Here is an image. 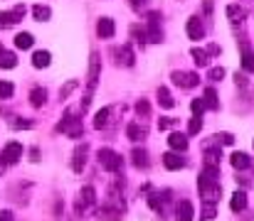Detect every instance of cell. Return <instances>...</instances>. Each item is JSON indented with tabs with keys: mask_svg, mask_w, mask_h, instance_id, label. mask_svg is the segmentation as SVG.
Instances as JSON below:
<instances>
[{
	"mask_svg": "<svg viewBox=\"0 0 254 221\" xmlns=\"http://www.w3.org/2000/svg\"><path fill=\"white\" fill-rule=\"evenodd\" d=\"M230 209H232V212H245V209H247V194L237 189V192L232 194V199H230Z\"/></svg>",
	"mask_w": 254,
	"mask_h": 221,
	"instance_id": "obj_22",
	"label": "cell"
},
{
	"mask_svg": "<svg viewBox=\"0 0 254 221\" xmlns=\"http://www.w3.org/2000/svg\"><path fill=\"white\" fill-rule=\"evenodd\" d=\"M215 140H217V143H222V145H232V143H235V135L225 131V133H217V135H215Z\"/></svg>",
	"mask_w": 254,
	"mask_h": 221,
	"instance_id": "obj_43",
	"label": "cell"
},
{
	"mask_svg": "<svg viewBox=\"0 0 254 221\" xmlns=\"http://www.w3.org/2000/svg\"><path fill=\"white\" fill-rule=\"evenodd\" d=\"M0 221H15V217H12V212H10V209L0 212Z\"/></svg>",
	"mask_w": 254,
	"mask_h": 221,
	"instance_id": "obj_46",
	"label": "cell"
},
{
	"mask_svg": "<svg viewBox=\"0 0 254 221\" xmlns=\"http://www.w3.org/2000/svg\"><path fill=\"white\" fill-rule=\"evenodd\" d=\"M99 76H101V59H99L96 52H91L89 74H86V91H84V98H82V106H79L82 113L89 111V103H91V98H94V91H96V86H99Z\"/></svg>",
	"mask_w": 254,
	"mask_h": 221,
	"instance_id": "obj_1",
	"label": "cell"
},
{
	"mask_svg": "<svg viewBox=\"0 0 254 221\" xmlns=\"http://www.w3.org/2000/svg\"><path fill=\"white\" fill-rule=\"evenodd\" d=\"M50 62H52V57H50V52H45V49H40V52L32 54V67H35V69H45V67H50Z\"/></svg>",
	"mask_w": 254,
	"mask_h": 221,
	"instance_id": "obj_24",
	"label": "cell"
},
{
	"mask_svg": "<svg viewBox=\"0 0 254 221\" xmlns=\"http://www.w3.org/2000/svg\"><path fill=\"white\" fill-rule=\"evenodd\" d=\"M77 88H79V81H77V79H69V81H67V84L60 88V101H67V98H69V96H72Z\"/></svg>",
	"mask_w": 254,
	"mask_h": 221,
	"instance_id": "obj_31",
	"label": "cell"
},
{
	"mask_svg": "<svg viewBox=\"0 0 254 221\" xmlns=\"http://www.w3.org/2000/svg\"><path fill=\"white\" fill-rule=\"evenodd\" d=\"M86 155H89V145H86V143H82V145L74 150V157H72V170H74L77 175H82V170H84Z\"/></svg>",
	"mask_w": 254,
	"mask_h": 221,
	"instance_id": "obj_12",
	"label": "cell"
},
{
	"mask_svg": "<svg viewBox=\"0 0 254 221\" xmlns=\"http://www.w3.org/2000/svg\"><path fill=\"white\" fill-rule=\"evenodd\" d=\"M25 5H17V7H12V10H7V12H0V27L5 30V27H12V25H17L22 17H25Z\"/></svg>",
	"mask_w": 254,
	"mask_h": 221,
	"instance_id": "obj_10",
	"label": "cell"
},
{
	"mask_svg": "<svg viewBox=\"0 0 254 221\" xmlns=\"http://www.w3.org/2000/svg\"><path fill=\"white\" fill-rule=\"evenodd\" d=\"M240 52H242V69L245 74H254V52L250 42H240Z\"/></svg>",
	"mask_w": 254,
	"mask_h": 221,
	"instance_id": "obj_13",
	"label": "cell"
},
{
	"mask_svg": "<svg viewBox=\"0 0 254 221\" xmlns=\"http://www.w3.org/2000/svg\"><path fill=\"white\" fill-rule=\"evenodd\" d=\"M207 79H210V81H222V79H225V69H222V67H212V69L207 72Z\"/></svg>",
	"mask_w": 254,
	"mask_h": 221,
	"instance_id": "obj_42",
	"label": "cell"
},
{
	"mask_svg": "<svg viewBox=\"0 0 254 221\" xmlns=\"http://www.w3.org/2000/svg\"><path fill=\"white\" fill-rule=\"evenodd\" d=\"M96 217H99V221H121V209H116V207L109 204V207H104Z\"/></svg>",
	"mask_w": 254,
	"mask_h": 221,
	"instance_id": "obj_23",
	"label": "cell"
},
{
	"mask_svg": "<svg viewBox=\"0 0 254 221\" xmlns=\"http://www.w3.org/2000/svg\"><path fill=\"white\" fill-rule=\"evenodd\" d=\"M96 160H99L101 170H106V172H119V170L124 167L121 155H119V152H114L111 147H101V150H99V155H96Z\"/></svg>",
	"mask_w": 254,
	"mask_h": 221,
	"instance_id": "obj_3",
	"label": "cell"
},
{
	"mask_svg": "<svg viewBox=\"0 0 254 221\" xmlns=\"http://www.w3.org/2000/svg\"><path fill=\"white\" fill-rule=\"evenodd\" d=\"M22 152H25V147L20 145V143H7V145L2 147V152H0V160H2V165H15V162H20V157H22Z\"/></svg>",
	"mask_w": 254,
	"mask_h": 221,
	"instance_id": "obj_8",
	"label": "cell"
},
{
	"mask_svg": "<svg viewBox=\"0 0 254 221\" xmlns=\"http://www.w3.org/2000/svg\"><path fill=\"white\" fill-rule=\"evenodd\" d=\"M57 131H62L64 135H69V138H84V126H82V118H77L74 116V111H67L64 113V118H62V123L57 126Z\"/></svg>",
	"mask_w": 254,
	"mask_h": 221,
	"instance_id": "obj_2",
	"label": "cell"
},
{
	"mask_svg": "<svg viewBox=\"0 0 254 221\" xmlns=\"http://www.w3.org/2000/svg\"><path fill=\"white\" fill-rule=\"evenodd\" d=\"M94 204H96V189H94L91 184H86V187H82L79 199H77V214H79V217H84L86 209H89V207H94Z\"/></svg>",
	"mask_w": 254,
	"mask_h": 221,
	"instance_id": "obj_7",
	"label": "cell"
},
{
	"mask_svg": "<svg viewBox=\"0 0 254 221\" xmlns=\"http://www.w3.org/2000/svg\"><path fill=\"white\" fill-rule=\"evenodd\" d=\"M131 35L136 37V42H141V44H146L148 42V32L143 30V27H138V25H133L131 27Z\"/></svg>",
	"mask_w": 254,
	"mask_h": 221,
	"instance_id": "obj_40",
	"label": "cell"
},
{
	"mask_svg": "<svg viewBox=\"0 0 254 221\" xmlns=\"http://www.w3.org/2000/svg\"><path fill=\"white\" fill-rule=\"evenodd\" d=\"M190 108H192V113H195V116H202V113H205V108H207V103H205V98H195V101L190 103Z\"/></svg>",
	"mask_w": 254,
	"mask_h": 221,
	"instance_id": "obj_41",
	"label": "cell"
},
{
	"mask_svg": "<svg viewBox=\"0 0 254 221\" xmlns=\"http://www.w3.org/2000/svg\"><path fill=\"white\" fill-rule=\"evenodd\" d=\"M202 131V116H192L188 121V135H197Z\"/></svg>",
	"mask_w": 254,
	"mask_h": 221,
	"instance_id": "obj_36",
	"label": "cell"
},
{
	"mask_svg": "<svg viewBox=\"0 0 254 221\" xmlns=\"http://www.w3.org/2000/svg\"><path fill=\"white\" fill-rule=\"evenodd\" d=\"M47 103V91L42 88V86H35L32 91H30V106L32 108H42Z\"/></svg>",
	"mask_w": 254,
	"mask_h": 221,
	"instance_id": "obj_19",
	"label": "cell"
},
{
	"mask_svg": "<svg viewBox=\"0 0 254 221\" xmlns=\"http://www.w3.org/2000/svg\"><path fill=\"white\" fill-rule=\"evenodd\" d=\"M7 126L15 128V131H20V128H32L35 123H32V121H20L17 116H10V118H7Z\"/></svg>",
	"mask_w": 254,
	"mask_h": 221,
	"instance_id": "obj_37",
	"label": "cell"
},
{
	"mask_svg": "<svg viewBox=\"0 0 254 221\" xmlns=\"http://www.w3.org/2000/svg\"><path fill=\"white\" fill-rule=\"evenodd\" d=\"M136 113H138V118H148V116H151V103H148L146 98H141V101L136 103Z\"/></svg>",
	"mask_w": 254,
	"mask_h": 221,
	"instance_id": "obj_39",
	"label": "cell"
},
{
	"mask_svg": "<svg viewBox=\"0 0 254 221\" xmlns=\"http://www.w3.org/2000/svg\"><path fill=\"white\" fill-rule=\"evenodd\" d=\"M116 62H119L121 67H133V62H136L133 49H131L128 44H124L121 49H116Z\"/></svg>",
	"mask_w": 254,
	"mask_h": 221,
	"instance_id": "obj_17",
	"label": "cell"
},
{
	"mask_svg": "<svg viewBox=\"0 0 254 221\" xmlns=\"http://www.w3.org/2000/svg\"><path fill=\"white\" fill-rule=\"evenodd\" d=\"M200 179H212V182H220V165H205V167H202Z\"/></svg>",
	"mask_w": 254,
	"mask_h": 221,
	"instance_id": "obj_34",
	"label": "cell"
},
{
	"mask_svg": "<svg viewBox=\"0 0 254 221\" xmlns=\"http://www.w3.org/2000/svg\"><path fill=\"white\" fill-rule=\"evenodd\" d=\"M173 123H175L173 118H161V121H158V128H161V131H168Z\"/></svg>",
	"mask_w": 254,
	"mask_h": 221,
	"instance_id": "obj_45",
	"label": "cell"
},
{
	"mask_svg": "<svg viewBox=\"0 0 254 221\" xmlns=\"http://www.w3.org/2000/svg\"><path fill=\"white\" fill-rule=\"evenodd\" d=\"M163 165H166V170H183L185 167V160L180 157V152H166L163 155Z\"/></svg>",
	"mask_w": 254,
	"mask_h": 221,
	"instance_id": "obj_18",
	"label": "cell"
},
{
	"mask_svg": "<svg viewBox=\"0 0 254 221\" xmlns=\"http://www.w3.org/2000/svg\"><path fill=\"white\" fill-rule=\"evenodd\" d=\"M37 155H40V152H37V147H32V150H30V160H32V162H37V160H40Z\"/></svg>",
	"mask_w": 254,
	"mask_h": 221,
	"instance_id": "obj_50",
	"label": "cell"
},
{
	"mask_svg": "<svg viewBox=\"0 0 254 221\" xmlns=\"http://www.w3.org/2000/svg\"><path fill=\"white\" fill-rule=\"evenodd\" d=\"M205 103H207V108L210 111H220V101H217V93H215V88L210 86V88H205Z\"/></svg>",
	"mask_w": 254,
	"mask_h": 221,
	"instance_id": "obj_35",
	"label": "cell"
},
{
	"mask_svg": "<svg viewBox=\"0 0 254 221\" xmlns=\"http://www.w3.org/2000/svg\"><path fill=\"white\" fill-rule=\"evenodd\" d=\"M146 128L141 126V123H128L126 126V138L131 140V143H141V140H146Z\"/></svg>",
	"mask_w": 254,
	"mask_h": 221,
	"instance_id": "obj_16",
	"label": "cell"
},
{
	"mask_svg": "<svg viewBox=\"0 0 254 221\" xmlns=\"http://www.w3.org/2000/svg\"><path fill=\"white\" fill-rule=\"evenodd\" d=\"M225 12H227V17H230V22H232V25H237V22L242 25V17H245V10H242L240 5H227V10H225Z\"/></svg>",
	"mask_w": 254,
	"mask_h": 221,
	"instance_id": "obj_29",
	"label": "cell"
},
{
	"mask_svg": "<svg viewBox=\"0 0 254 221\" xmlns=\"http://www.w3.org/2000/svg\"><path fill=\"white\" fill-rule=\"evenodd\" d=\"M235 81H237V86H245V84H247V76H245V74H235Z\"/></svg>",
	"mask_w": 254,
	"mask_h": 221,
	"instance_id": "obj_48",
	"label": "cell"
},
{
	"mask_svg": "<svg viewBox=\"0 0 254 221\" xmlns=\"http://www.w3.org/2000/svg\"><path fill=\"white\" fill-rule=\"evenodd\" d=\"M32 17H35L37 22H47V20L52 17V10H50L47 5H35V7H32Z\"/></svg>",
	"mask_w": 254,
	"mask_h": 221,
	"instance_id": "obj_28",
	"label": "cell"
},
{
	"mask_svg": "<svg viewBox=\"0 0 254 221\" xmlns=\"http://www.w3.org/2000/svg\"><path fill=\"white\" fill-rule=\"evenodd\" d=\"M168 145H170V150H175V152H185V150H188V138H185L183 133H170Z\"/></svg>",
	"mask_w": 254,
	"mask_h": 221,
	"instance_id": "obj_20",
	"label": "cell"
},
{
	"mask_svg": "<svg viewBox=\"0 0 254 221\" xmlns=\"http://www.w3.org/2000/svg\"><path fill=\"white\" fill-rule=\"evenodd\" d=\"M222 162V150L220 147H207L205 150V165H220Z\"/></svg>",
	"mask_w": 254,
	"mask_h": 221,
	"instance_id": "obj_33",
	"label": "cell"
},
{
	"mask_svg": "<svg viewBox=\"0 0 254 221\" xmlns=\"http://www.w3.org/2000/svg\"><path fill=\"white\" fill-rule=\"evenodd\" d=\"M192 217H195V207H192V202L180 199V202L175 204V221H192Z\"/></svg>",
	"mask_w": 254,
	"mask_h": 221,
	"instance_id": "obj_11",
	"label": "cell"
},
{
	"mask_svg": "<svg viewBox=\"0 0 254 221\" xmlns=\"http://www.w3.org/2000/svg\"><path fill=\"white\" fill-rule=\"evenodd\" d=\"M15 67H17V57L12 52L0 49V69H15Z\"/></svg>",
	"mask_w": 254,
	"mask_h": 221,
	"instance_id": "obj_26",
	"label": "cell"
},
{
	"mask_svg": "<svg viewBox=\"0 0 254 221\" xmlns=\"http://www.w3.org/2000/svg\"><path fill=\"white\" fill-rule=\"evenodd\" d=\"M230 162H232V167H235V170H247V167L252 165V160H250V155H247V152H232Z\"/></svg>",
	"mask_w": 254,
	"mask_h": 221,
	"instance_id": "obj_21",
	"label": "cell"
},
{
	"mask_svg": "<svg viewBox=\"0 0 254 221\" xmlns=\"http://www.w3.org/2000/svg\"><path fill=\"white\" fill-rule=\"evenodd\" d=\"M215 217H217L215 204H205V219H215Z\"/></svg>",
	"mask_w": 254,
	"mask_h": 221,
	"instance_id": "obj_44",
	"label": "cell"
},
{
	"mask_svg": "<svg viewBox=\"0 0 254 221\" xmlns=\"http://www.w3.org/2000/svg\"><path fill=\"white\" fill-rule=\"evenodd\" d=\"M207 54H210V57H217V54H220V47H217V44H207Z\"/></svg>",
	"mask_w": 254,
	"mask_h": 221,
	"instance_id": "obj_47",
	"label": "cell"
},
{
	"mask_svg": "<svg viewBox=\"0 0 254 221\" xmlns=\"http://www.w3.org/2000/svg\"><path fill=\"white\" fill-rule=\"evenodd\" d=\"M170 79H173V84L180 86V88H195V86L200 84V76L195 72H173Z\"/></svg>",
	"mask_w": 254,
	"mask_h": 221,
	"instance_id": "obj_9",
	"label": "cell"
},
{
	"mask_svg": "<svg viewBox=\"0 0 254 221\" xmlns=\"http://www.w3.org/2000/svg\"><path fill=\"white\" fill-rule=\"evenodd\" d=\"M197 189H200L205 204H217L220 197H222V187H220V182H212V179H197Z\"/></svg>",
	"mask_w": 254,
	"mask_h": 221,
	"instance_id": "obj_4",
	"label": "cell"
},
{
	"mask_svg": "<svg viewBox=\"0 0 254 221\" xmlns=\"http://www.w3.org/2000/svg\"><path fill=\"white\" fill-rule=\"evenodd\" d=\"M114 32H116V25H114L111 17H101V20L96 22V35H99L101 40H111Z\"/></svg>",
	"mask_w": 254,
	"mask_h": 221,
	"instance_id": "obj_14",
	"label": "cell"
},
{
	"mask_svg": "<svg viewBox=\"0 0 254 221\" xmlns=\"http://www.w3.org/2000/svg\"><path fill=\"white\" fill-rule=\"evenodd\" d=\"M131 157H133V165L136 167H148V152L143 147H133Z\"/></svg>",
	"mask_w": 254,
	"mask_h": 221,
	"instance_id": "obj_32",
	"label": "cell"
},
{
	"mask_svg": "<svg viewBox=\"0 0 254 221\" xmlns=\"http://www.w3.org/2000/svg\"><path fill=\"white\" fill-rule=\"evenodd\" d=\"M156 96H158V103H161V108H173V106H175V101H173V93H170L166 86H161Z\"/></svg>",
	"mask_w": 254,
	"mask_h": 221,
	"instance_id": "obj_27",
	"label": "cell"
},
{
	"mask_svg": "<svg viewBox=\"0 0 254 221\" xmlns=\"http://www.w3.org/2000/svg\"><path fill=\"white\" fill-rule=\"evenodd\" d=\"M119 111H124V106H104V108L94 116V128H96V131L109 128V126L114 123V116H116Z\"/></svg>",
	"mask_w": 254,
	"mask_h": 221,
	"instance_id": "obj_6",
	"label": "cell"
},
{
	"mask_svg": "<svg viewBox=\"0 0 254 221\" xmlns=\"http://www.w3.org/2000/svg\"><path fill=\"white\" fill-rule=\"evenodd\" d=\"M185 32H188L190 40H202V37H205V27H202L200 17H190L188 25H185Z\"/></svg>",
	"mask_w": 254,
	"mask_h": 221,
	"instance_id": "obj_15",
	"label": "cell"
},
{
	"mask_svg": "<svg viewBox=\"0 0 254 221\" xmlns=\"http://www.w3.org/2000/svg\"><path fill=\"white\" fill-rule=\"evenodd\" d=\"M146 2H148V0H131V5H133L136 10H141V7H146Z\"/></svg>",
	"mask_w": 254,
	"mask_h": 221,
	"instance_id": "obj_49",
	"label": "cell"
},
{
	"mask_svg": "<svg viewBox=\"0 0 254 221\" xmlns=\"http://www.w3.org/2000/svg\"><path fill=\"white\" fill-rule=\"evenodd\" d=\"M146 17H148V27H146V32H148V42H153V44H161V42H163V30H161V12L151 10Z\"/></svg>",
	"mask_w": 254,
	"mask_h": 221,
	"instance_id": "obj_5",
	"label": "cell"
},
{
	"mask_svg": "<svg viewBox=\"0 0 254 221\" xmlns=\"http://www.w3.org/2000/svg\"><path fill=\"white\" fill-rule=\"evenodd\" d=\"M190 57H192V62H195L197 67H202V69L210 67V54H207V49H197V47H195V49L190 52Z\"/></svg>",
	"mask_w": 254,
	"mask_h": 221,
	"instance_id": "obj_25",
	"label": "cell"
},
{
	"mask_svg": "<svg viewBox=\"0 0 254 221\" xmlns=\"http://www.w3.org/2000/svg\"><path fill=\"white\" fill-rule=\"evenodd\" d=\"M12 93H15V86H12L10 81H0V101L12 98Z\"/></svg>",
	"mask_w": 254,
	"mask_h": 221,
	"instance_id": "obj_38",
	"label": "cell"
},
{
	"mask_svg": "<svg viewBox=\"0 0 254 221\" xmlns=\"http://www.w3.org/2000/svg\"><path fill=\"white\" fill-rule=\"evenodd\" d=\"M35 44V37L30 35V32H20L17 37H15V47L17 49H30Z\"/></svg>",
	"mask_w": 254,
	"mask_h": 221,
	"instance_id": "obj_30",
	"label": "cell"
}]
</instances>
